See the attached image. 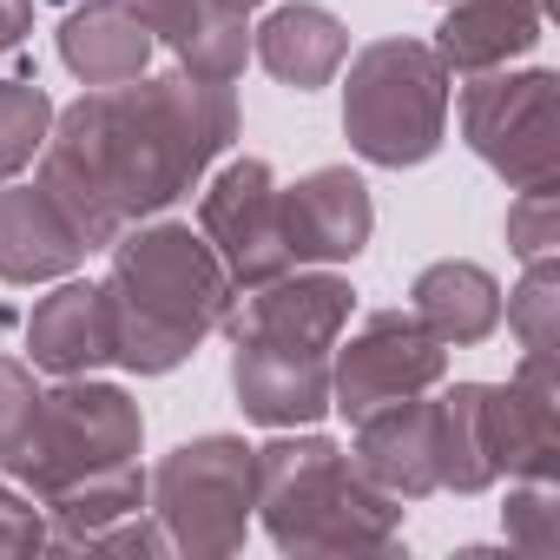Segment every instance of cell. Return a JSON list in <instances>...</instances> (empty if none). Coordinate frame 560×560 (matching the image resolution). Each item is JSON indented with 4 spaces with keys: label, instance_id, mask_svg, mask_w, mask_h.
<instances>
[{
    "label": "cell",
    "instance_id": "1",
    "mask_svg": "<svg viewBox=\"0 0 560 560\" xmlns=\"http://www.w3.org/2000/svg\"><path fill=\"white\" fill-rule=\"evenodd\" d=\"M237 132L244 113L231 86L139 73L126 86H86L73 106H60L34 165L86 250H106L126 224L165 218L178 198H191Z\"/></svg>",
    "mask_w": 560,
    "mask_h": 560
},
{
    "label": "cell",
    "instance_id": "2",
    "mask_svg": "<svg viewBox=\"0 0 560 560\" xmlns=\"http://www.w3.org/2000/svg\"><path fill=\"white\" fill-rule=\"evenodd\" d=\"M106 264V317H113V363L132 376H172L198 357L205 337L224 330L237 284L205 244V231L178 218L126 224Z\"/></svg>",
    "mask_w": 560,
    "mask_h": 560
},
{
    "label": "cell",
    "instance_id": "3",
    "mask_svg": "<svg viewBox=\"0 0 560 560\" xmlns=\"http://www.w3.org/2000/svg\"><path fill=\"white\" fill-rule=\"evenodd\" d=\"M277 553H396L409 501L383 494L324 429H277L257 448V514Z\"/></svg>",
    "mask_w": 560,
    "mask_h": 560
},
{
    "label": "cell",
    "instance_id": "4",
    "mask_svg": "<svg viewBox=\"0 0 560 560\" xmlns=\"http://www.w3.org/2000/svg\"><path fill=\"white\" fill-rule=\"evenodd\" d=\"M455 73L416 34H383L343 60V139L363 165L409 172L429 165L448 139Z\"/></svg>",
    "mask_w": 560,
    "mask_h": 560
},
{
    "label": "cell",
    "instance_id": "5",
    "mask_svg": "<svg viewBox=\"0 0 560 560\" xmlns=\"http://www.w3.org/2000/svg\"><path fill=\"white\" fill-rule=\"evenodd\" d=\"M145 514L185 560H224L257 514V448L244 435H191L145 468Z\"/></svg>",
    "mask_w": 560,
    "mask_h": 560
},
{
    "label": "cell",
    "instance_id": "6",
    "mask_svg": "<svg viewBox=\"0 0 560 560\" xmlns=\"http://www.w3.org/2000/svg\"><path fill=\"white\" fill-rule=\"evenodd\" d=\"M139 448H145V416L119 383L54 376V389H40L34 435L8 462V481H21L34 501H54L106 468L139 462Z\"/></svg>",
    "mask_w": 560,
    "mask_h": 560
},
{
    "label": "cell",
    "instance_id": "7",
    "mask_svg": "<svg viewBox=\"0 0 560 560\" xmlns=\"http://www.w3.org/2000/svg\"><path fill=\"white\" fill-rule=\"evenodd\" d=\"M462 145L501 185H560V73L553 67H494L468 73L455 100Z\"/></svg>",
    "mask_w": 560,
    "mask_h": 560
},
{
    "label": "cell",
    "instance_id": "8",
    "mask_svg": "<svg viewBox=\"0 0 560 560\" xmlns=\"http://www.w3.org/2000/svg\"><path fill=\"white\" fill-rule=\"evenodd\" d=\"M442 376H448V343H435L416 311H370L330 350V409L357 422L383 402L442 389Z\"/></svg>",
    "mask_w": 560,
    "mask_h": 560
},
{
    "label": "cell",
    "instance_id": "9",
    "mask_svg": "<svg viewBox=\"0 0 560 560\" xmlns=\"http://www.w3.org/2000/svg\"><path fill=\"white\" fill-rule=\"evenodd\" d=\"M198 231L218 250V264L231 270L237 291H257L270 277L291 270L284 250V224H277V172L257 152H237L211 172L205 198H198Z\"/></svg>",
    "mask_w": 560,
    "mask_h": 560
},
{
    "label": "cell",
    "instance_id": "10",
    "mask_svg": "<svg viewBox=\"0 0 560 560\" xmlns=\"http://www.w3.org/2000/svg\"><path fill=\"white\" fill-rule=\"evenodd\" d=\"M277 224L291 264H357L376 237V198L363 172L317 165L298 185H277Z\"/></svg>",
    "mask_w": 560,
    "mask_h": 560
},
{
    "label": "cell",
    "instance_id": "11",
    "mask_svg": "<svg viewBox=\"0 0 560 560\" xmlns=\"http://www.w3.org/2000/svg\"><path fill=\"white\" fill-rule=\"evenodd\" d=\"M231 396L257 429H317L330 416V350L231 337Z\"/></svg>",
    "mask_w": 560,
    "mask_h": 560
},
{
    "label": "cell",
    "instance_id": "12",
    "mask_svg": "<svg viewBox=\"0 0 560 560\" xmlns=\"http://www.w3.org/2000/svg\"><path fill=\"white\" fill-rule=\"evenodd\" d=\"M501 481H560V357L521 350L514 376L494 383Z\"/></svg>",
    "mask_w": 560,
    "mask_h": 560
},
{
    "label": "cell",
    "instance_id": "13",
    "mask_svg": "<svg viewBox=\"0 0 560 560\" xmlns=\"http://www.w3.org/2000/svg\"><path fill=\"white\" fill-rule=\"evenodd\" d=\"M86 264V237L47 198V185H0V284H60Z\"/></svg>",
    "mask_w": 560,
    "mask_h": 560
},
{
    "label": "cell",
    "instance_id": "14",
    "mask_svg": "<svg viewBox=\"0 0 560 560\" xmlns=\"http://www.w3.org/2000/svg\"><path fill=\"white\" fill-rule=\"evenodd\" d=\"M250 60L291 93H324L350 60V27L317 0H284L250 27Z\"/></svg>",
    "mask_w": 560,
    "mask_h": 560
},
{
    "label": "cell",
    "instance_id": "15",
    "mask_svg": "<svg viewBox=\"0 0 560 560\" xmlns=\"http://www.w3.org/2000/svg\"><path fill=\"white\" fill-rule=\"evenodd\" d=\"M350 462L396 501H429L435 488V429H429V396H402L383 402L370 416H357V442Z\"/></svg>",
    "mask_w": 560,
    "mask_h": 560
},
{
    "label": "cell",
    "instance_id": "16",
    "mask_svg": "<svg viewBox=\"0 0 560 560\" xmlns=\"http://www.w3.org/2000/svg\"><path fill=\"white\" fill-rule=\"evenodd\" d=\"M27 363L47 376H93L113 363V317H106V291L60 277V284L34 304L27 317Z\"/></svg>",
    "mask_w": 560,
    "mask_h": 560
},
{
    "label": "cell",
    "instance_id": "17",
    "mask_svg": "<svg viewBox=\"0 0 560 560\" xmlns=\"http://www.w3.org/2000/svg\"><path fill=\"white\" fill-rule=\"evenodd\" d=\"M547 34V14L534 0H448L442 8V27H435V60L448 73H494V67H514L540 47Z\"/></svg>",
    "mask_w": 560,
    "mask_h": 560
},
{
    "label": "cell",
    "instance_id": "18",
    "mask_svg": "<svg viewBox=\"0 0 560 560\" xmlns=\"http://www.w3.org/2000/svg\"><path fill=\"white\" fill-rule=\"evenodd\" d=\"M152 27L126 8V0H80L60 21V67L80 86H126L139 73H152Z\"/></svg>",
    "mask_w": 560,
    "mask_h": 560
},
{
    "label": "cell",
    "instance_id": "19",
    "mask_svg": "<svg viewBox=\"0 0 560 560\" xmlns=\"http://www.w3.org/2000/svg\"><path fill=\"white\" fill-rule=\"evenodd\" d=\"M409 311L422 317V330L448 350H475L501 330V284L488 264L468 257H435L416 270L409 284Z\"/></svg>",
    "mask_w": 560,
    "mask_h": 560
},
{
    "label": "cell",
    "instance_id": "20",
    "mask_svg": "<svg viewBox=\"0 0 560 560\" xmlns=\"http://www.w3.org/2000/svg\"><path fill=\"white\" fill-rule=\"evenodd\" d=\"M435 429V488L442 494H488L501 481L494 448V383H455L429 402Z\"/></svg>",
    "mask_w": 560,
    "mask_h": 560
},
{
    "label": "cell",
    "instance_id": "21",
    "mask_svg": "<svg viewBox=\"0 0 560 560\" xmlns=\"http://www.w3.org/2000/svg\"><path fill=\"white\" fill-rule=\"evenodd\" d=\"M172 60H178V73H191V80H218V86H231V80H244V67H250V14H237V8H218V0H205L198 8V21L165 47Z\"/></svg>",
    "mask_w": 560,
    "mask_h": 560
},
{
    "label": "cell",
    "instance_id": "22",
    "mask_svg": "<svg viewBox=\"0 0 560 560\" xmlns=\"http://www.w3.org/2000/svg\"><path fill=\"white\" fill-rule=\"evenodd\" d=\"M501 317H508V330H514L521 350L560 357V250L521 264V284L501 298Z\"/></svg>",
    "mask_w": 560,
    "mask_h": 560
},
{
    "label": "cell",
    "instance_id": "23",
    "mask_svg": "<svg viewBox=\"0 0 560 560\" xmlns=\"http://www.w3.org/2000/svg\"><path fill=\"white\" fill-rule=\"evenodd\" d=\"M54 113L60 106L40 80H0V185L21 178L40 159V145L54 132Z\"/></svg>",
    "mask_w": 560,
    "mask_h": 560
},
{
    "label": "cell",
    "instance_id": "24",
    "mask_svg": "<svg viewBox=\"0 0 560 560\" xmlns=\"http://www.w3.org/2000/svg\"><path fill=\"white\" fill-rule=\"evenodd\" d=\"M501 534H508V547L553 560L560 553V481H508Z\"/></svg>",
    "mask_w": 560,
    "mask_h": 560
},
{
    "label": "cell",
    "instance_id": "25",
    "mask_svg": "<svg viewBox=\"0 0 560 560\" xmlns=\"http://www.w3.org/2000/svg\"><path fill=\"white\" fill-rule=\"evenodd\" d=\"M501 231H508V250H514L521 264H527V257H553V250H560V185H521V191L508 198Z\"/></svg>",
    "mask_w": 560,
    "mask_h": 560
},
{
    "label": "cell",
    "instance_id": "26",
    "mask_svg": "<svg viewBox=\"0 0 560 560\" xmlns=\"http://www.w3.org/2000/svg\"><path fill=\"white\" fill-rule=\"evenodd\" d=\"M34 416H40V383H34V363L21 357H0V475L21 455V442L34 435Z\"/></svg>",
    "mask_w": 560,
    "mask_h": 560
},
{
    "label": "cell",
    "instance_id": "27",
    "mask_svg": "<svg viewBox=\"0 0 560 560\" xmlns=\"http://www.w3.org/2000/svg\"><path fill=\"white\" fill-rule=\"evenodd\" d=\"M47 547V508L0 475V553H40Z\"/></svg>",
    "mask_w": 560,
    "mask_h": 560
},
{
    "label": "cell",
    "instance_id": "28",
    "mask_svg": "<svg viewBox=\"0 0 560 560\" xmlns=\"http://www.w3.org/2000/svg\"><path fill=\"white\" fill-rule=\"evenodd\" d=\"M126 8H132L145 27H152V40H159V47H172V40H178V34L198 21V8H205V0H126Z\"/></svg>",
    "mask_w": 560,
    "mask_h": 560
},
{
    "label": "cell",
    "instance_id": "29",
    "mask_svg": "<svg viewBox=\"0 0 560 560\" xmlns=\"http://www.w3.org/2000/svg\"><path fill=\"white\" fill-rule=\"evenodd\" d=\"M34 34V0H0V60L21 54Z\"/></svg>",
    "mask_w": 560,
    "mask_h": 560
},
{
    "label": "cell",
    "instance_id": "30",
    "mask_svg": "<svg viewBox=\"0 0 560 560\" xmlns=\"http://www.w3.org/2000/svg\"><path fill=\"white\" fill-rule=\"evenodd\" d=\"M218 8H237V14H250V8H264V0H218Z\"/></svg>",
    "mask_w": 560,
    "mask_h": 560
},
{
    "label": "cell",
    "instance_id": "31",
    "mask_svg": "<svg viewBox=\"0 0 560 560\" xmlns=\"http://www.w3.org/2000/svg\"><path fill=\"white\" fill-rule=\"evenodd\" d=\"M435 8H448V0H435Z\"/></svg>",
    "mask_w": 560,
    "mask_h": 560
}]
</instances>
